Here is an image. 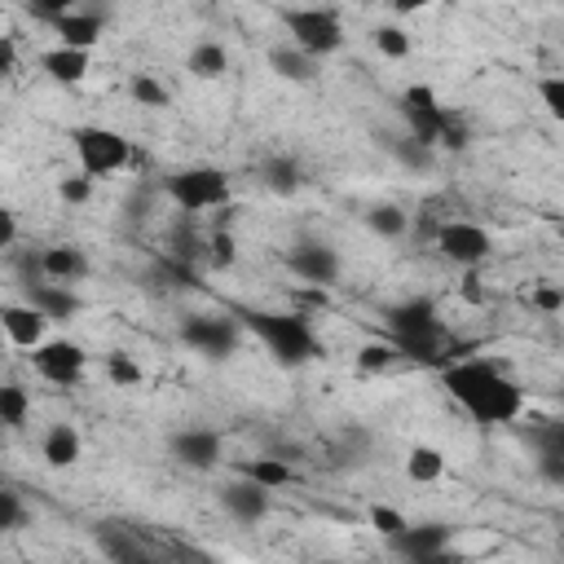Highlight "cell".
Returning a JSON list of instances; mask_svg holds the SVG:
<instances>
[{
	"mask_svg": "<svg viewBox=\"0 0 564 564\" xmlns=\"http://www.w3.org/2000/svg\"><path fill=\"white\" fill-rule=\"evenodd\" d=\"M22 524H26V507H22V498L13 489H4L0 494V533H13Z\"/></svg>",
	"mask_w": 564,
	"mask_h": 564,
	"instance_id": "obj_40",
	"label": "cell"
},
{
	"mask_svg": "<svg viewBox=\"0 0 564 564\" xmlns=\"http://www.w3.org/2000/svg\"><path fill=\"white\" fill-rule=\"evenodd\" d=\"M441 388L480 423V427H498V423H516L524 410V392L516 379H507L494 361L485 357H467L441 370Z\"/></svg>",
	"mask_w": 564,
	"mask_h": 564,
	"instance_id": "obj_1",
	"label": "cell"
},
{
	"mask_svg": "<svg viewBox=\"0 0 564 564\" xmlns=\"http://www.w3.org/2000/svg\"><path fill=\"white\" fill-rule=\"evenodd\" d=\"M40 70L53 79V84H79L88 75V48H70V44H53L40 53Z\"/></svg>",
	"mask_w": 564,
	"mask_h": 564,
	"instance_id": "obj_19",
	"label": "cell"
},
{
	"mask_svg": "<svg viewBox=\"0 0 564 564\" xmlns=\"http://www.w3.org/2000/svg\"><path fill=\"white\" fill-rule=\"evenodd\" d=\"M269 494H273V489L256 485L251 476H238V480L220 485L216 498H220V507H225L229 520H238V524H260V520L269 516Z\"/></svg>",
	"mask_w": 564,
	"mask_h": 564,
	"instance_id": "obj_13",
	"label": "cell"
},
{
	"mask_svg": "<svg viewBox=\"0 0 564 564\" xmlns=\"http://www.w3.org/2000/svg\"><path fill=\"white\" fill-rule=\"evenodd\" d=\"M167 198H172L181 212H189V216L216 212V207L229 203V176H225L220 167H212V163L181 167V172L167 176Z\"/></svg>",
	"mask_w": 564,
	"mask_h": 564,
	"instance_id": "obj_4",
	"label": "cell"
},
{
	"mask_svg": "<svg viewBox=\"0 0 564 564\" xmlns=\"http://www.w3.org/2000/svg\"><path fill=\"white\" fill-rule=\"evenodd\" d=\"M26 295H31V304L44 313V317H53V322H66V317H75L79 308H84V300L70 291V282H31L26 286Z\"/></svg>",
	"mask_w": 564,
	"mask_h": 564,
	"instance_id": "obj_18",
	"label": "cell"
},
{
	"mask_svg": "<svg viewBox=\"0 0 564 564\" xmlns=\"http://www.w3.org/2000/svg\"><path fill=\"white\" fill-rule=\"evenodd\" d=\"M128 93H132L137 106H150V110H163V106H167V88H163L154 75H132V79H128Z\"/></svg>",
	"mask_w": 564,
	"mask_h": 564,
	"instance_id": "obj_31",
	"label": "cell"
},
{
	"mask_svg": "<svg viewBox=\"0 0 564 564\" xmlns=\"http://www.w3.org/2000/svg\"><path fill=\"white\" fill-rule=\"evenodd\" d=\"M31 366L40 379L57 383V388H75L84 379V366H88V352L75 344V339H44L31 348Z\"/></svg>",
	"mask_w": 564,
	"mask_h": 564,
	"instance_id": "obj_9",
	"label": "cell"
},
{
	"mask_svg": "<svg viewBox=\"0 0 564 564\" xmlns=\"http://www.w3.org/2000/svg\"><path fill=\"white\" fill-rule=\"evenodd\" d=\"M538 101L546 106L551 119L564 123V75H542V79H538Z\"/></svg>",
	"mask_w": 564,
	"mask_h": 564,
	"instance_id": "obj_36",
	"label": "cell"
},
{
	"mask_svg": "<svg viewBox=\"0 0 564 564\" xmlns=\"http://www.w3.org/2000/svg\"><path fill=\"white\" fill-rule=\"evenodd\" d=\"M317 62H322V57L304 53V48L291 44V40L269 48V70H273L278 79H286V84H308V79H317Z\"/></svg>",
	"mask_w": 564,
	"mask_h": 564,
	"instance_id": "obj_20",
	"label": "cell"
},
{
	"mask_svg": "<svg viewBox=\"0 0 564 564\" xmlns=\"http://www.w3.org/2000/svg\"><path fill=\"white\" fill-rule=\"evenodd\" d=\"M375 48H379L383 57H392V62L410 57V35H405V26H375Z\"/></svg>",
	"mask_w": 564,
	"mask_h": 564,
	"instance_id": "obj_34",
	"label": "cell"
},
{
	"mask_svg": "<svg viewBox=\"0 0 564 564\" xmlns=\"http://www.w3.org/2000/svg\"><path fill=\"white\" fill-rule=\"evenodd\" d=\"M238 476H251V480H256V485H264V489H282V485H291V480H295V471H291V463H286L282 454L247 458V463H238Z\"/></svg>",
	"mask_w": 564,
	"mask_h": 564,
	"instance_id": "obj_23",
	"label": "cell"
},
{
	"mask_svg": "<svg viewBox=\"0 0 564 564\" xmlns=\"http://www.w3.org/2000/svg\"><path fill=\"white\" fill-rule=\"evenodd\" d=\"M53 35L57 44H70V48H93L101 40V13H88V9H70L53 22Z\"/></svg>",
	"mask_w": 564,
	"mask_h": 564,
	"instance_id": "obj_21",
	"label": "cell"
},
{
	"mask_svg": "<svg viewBox=\"0 0 564 564\" xmlns=\"http://www.w3.org/2000/svg\"><path fill=\"white\" fill-rule=\"evenodd\" d=\"M436 251H441L449 264H458V269H476V264L494 251V238H489V229L476 225V220H445V225L436 229Z\"/></svg>",
	"mask_w": 564,
	"mask_h": 564,
	"instance_id": "obj_8",
	"label": "cell"
},
{
	"mask_svg": "<svg viewBox=\"0 0 564 564\" xmlns=\"http://www.w3.org/2000/svg\"><path fill=\"white\" fill-rule=\"evenodd\" d=\"M286 269L300 278V282H308V286H335L339 282V251L330 247V242H322V238H300V242H291V251H286Z\"/></svg>",
	"mask_w": 564,
	"mask_h": 564,
	"instance_id": "obj_10",
	"label": "cell"
},
{
	"mask_svg": "<svg viewBox=\"0 0 564 564\" xmlns=\"http://www.w3.org/2000/svg\"><path fill=\"white\" fill-rule=\"evenodd\" d=\"M388 546L401 555V560H414V564H427V560H441L449 551V529L427 520V524H405L397 538H388Z\"/></svg>",
	"mask_w": 564,
	"mask_h": 564,
	"instance_id": "obj_14",
	"label": "cell"
},
{
	"mask_svg": "<svg viewBox=\"0 0 564 564\" xmlns=\"http://www.w3.org/2000/svg\"><path fill=\"white\" fill-rule=\"evenodd\" d=\"M13 242H18V216L0 212V247H13Z\"/></svg>",
	"mask_w": 564,
	"mask_h": 564,
	"instance_id": "obj_44",
	"label": "cell"
},
{
	"mask_svg": "<svg viewBox=\"0 0 564 564\" xmlns=\"http://www.w3.org/2000/svg\"><path fill=\"white\" fill-rule=\"evenodd\" d=\"M0 70H4V75H13V70H18V44H13V35H4V40H0Z\"/></svg>",
	"mask_w": 564,
	"mask_h": 564,
	"instance_id": "obj_43",
	"label": "cell"
},
{
	"mask_svg": "<svg viewBox=\"0 0 564 564\" xmlns=\"http://www.w3.org/2000/svg\"><path fill=\"white\" fill-rule=\"evenodd\" d=\"M57 198H62V203H70V207L88 203V198H93V176H88V172L62 176V181H57Z\"/></svg>",
	"mask_w": 564,
	"mask_h": 564,
	"instance_id": "obj_38",
	"label": "cell"
},
{
	"mask_svg": "<svg viewBox=\"0 0 564 564\" xmlns=\"http://www.w3.org/2000/svg\"><path fill=\"white\" fill-rule=\"evenodd\" d=\"M70 145H75V163H79V172H88L93 181L119 172V167L132 159L128 137L115 132V128H101V123H79V128L70 132Z\"/></svg>",
	"mask_w": 564,
	"mask_h": 564,
	"instance_id": "obj_6",
	"label": "cell"
},
{
	"mask_svg": "<svg viewBox=\"0 0 564 564\" xmlns=\"http://www.w3.org/2000/svg\"><path fill=\"white\" fill-rule=\"evenodd\" d=\"M560 242H564V225H560Z\"/></svg>",
	"mask_w": 564,
	"mask_h": 564,
	"instance_id": "obj_46",
	"label": "cell"
},
{
	"mask_svg": "<svg viewBox=\"0 0 564 564\" xmlns=\"http://www.w3.org/2000/svg\"><path fill=\"white\" fill-rule=\"evenodd\" d=\"M48 322H53V317H44L31 300H26V304H0V326H4V335H9L13 348H35V344H44V339H48Z\"/></svg>",
	"mask_w": 564,
	"mask_h": 564,
	"instance_id": "obj_16",
	"label": "cell"
},
{
	"mask_svg": "<svg viewBox=\"0 0 564 564\" xmlns=\"http://www.w3.org/2000/svg\"><path fill=\"white\" fill-rule=\"evenodd\" d=\"M40 454H44V463L48 467H75L79 463V454H84V441H79V432L70 427V423H53L48 432H44V445H40Z\"/></svg>",
	"mask_w": 564,
	"mask_h": 564,
	"instance_id": "obj_22",
	"label": "cell"
},
{
	"mask_svg": "<svg viewBox=\"0 0 564 564\" xmlns=\"http://www.w3.org/2000/svg\"><path fill=\"white\" fill-rule=\"evenodd\" d=\"M383 145H388V154H392L401 167H414V172H427V167H432V145H423V141L410 137V132H405V137H388Z\"/></svg>",
	"mask_w": 564,
	"mask_h": 564,
	"instance_id": "obj_26",
	"label": "cell"
},
{
	"mask_svg": "<svg viewBox=\"0 0 564 564\" xmlns=\"http://www.w3.org/2000/svg\"><path fill=\"white\" fill-rule=\"evenodd\" d=\"M26 9H31V13L40 18V22H48V26H53V22L62 18V13L79 9V0H26Z\"/></svg>",
	"mask_w": 564,
	"mask_h": 564,
	"instance_id": "obj_41",
	"label": "cell"
},
{
	"mask_svg": "<svg viewBox=\"0 0 564 564\" xmlns=\"http://www.w3.org/2000/svg\"><path fill=\"white\" fill-rule=\"evenodd\" d=\"M366 229L379 234V238H401V234L410 229V216H405L397 203H379V207L366 212Z\"/></svg>",
	"mask_w": 564,
	"mask_h": 564,
	"instance_id": "obj_27",
	"label": "cell"
},
{
	"mask_svg": "<svg viewBox=\"0 0 564 564\" xmlns=\"http://www.w3.org/2000/svg\"><path fill=\"white\" fill-rule=\"evenodd\" d=\"M405 524H410V520H405L397 507H388V502H375V507H370V529H375L379 538H397Z\"/></svg>",
	"mask_w": 564,
	"mask_h": 564,
	"instance_id": "obj_37",
	"label": "cell"
},
{
	"mask_svg": "<svg viewBox=\"0 0 564 564\" xmlns=\"http://www.w3.org/2000/svg\"><path fill=\"white\" fill-rule=\"evenodd\" d=\"M106 379H110L115 388H137L145 375H141V366H137L128 352H106Z\"/></svg>",
	"mask_w": 564,
	"mask_h": 564,
	"instance_id": "obj_33",
	"label": "cell"
},
{
	"mask_svg": "<svg viewBox=\"0 0 564 564\" xmlns=\"http://www.w3.org/2000/svg\"><path fill=\"white\" fill-rule=\"evenodd\" d=\"M388 4H392L397 13H419V9H427L432 0H388Z\"/></svg>",
	"mask_w": 564,
	"mask_h": 564,
	"instance_id": "obj_45",
	"label": "cell"
},
{
	"mask_svg": "<svg viewBox=\"0 0 564 564\" xmlns=\"http://www.w3.org/2000/svg\"><path fill=\"white\" fill-rule=\"evenodd\" d=\"M207 256H212V264H216V269H229V264H234V256H238L234 234H229V229H212V234H207Z\"/></svg>",
	"mask_w": 564,
	"mask_h": 564,
	"instance_id": "obj_39",
	"label": "cell"
},
{
	"mask_svg": "<svg viewBox=\"0 0 564 564\" xmlns=\"http://www.w3.org/2000/svg\"><path fill=\"white\" fill-rule=\"evenodd\" d=\"M242 330H251L264 352L278 366H304L313 357H322V339L313 335V326L304 322V313H269V308H242L238 313Z\"/></svg>",
	"mask_w": 564,
	"mask_h": 564,
	"instance_id": "obj_2",
	"label": "cell"
},
{
	"mask_svg": "<svg viewBox=\"0 0 564 564\" xmlns=\"http://www.w3.org/2000/svg\"><path fill=\"white\" fill-rule=\"evenodd\" d=\"M397 106H401V119H405L410 137H419L423 145L436 150L441 145V123H445V106L436 101V93L427 84H410Z\"/></svg>",
	"mask_w": 564,
	"mask_h": 564,
	"instance_id": "obj_11",
	"label": "cell"
},
{
	"mask_svg": "<svg viewBox=\"0 0 564 564\" xmlns=\"http://www.w3.org/2000/svg\"><path fill=\"white\" fill-rule=\"evenodd\" d=\"M529 449L538 463V476L551 485H564V419H546L529 427Z\"/></svg>",
	"mask_w": 564,
	"mask_h": 564,
	"instance_id": "obj_15",
	"label": "cell"
},
{
	"mask_svg": "<svg viewBox=\"0 0 564 564\" xmlns=\"http://www.w3.org/2000/svg\"><path fill=\"white\" fill-rule=\"evenodd\" d=\"M282 26L291 35V44H300L313 57H330L344 48V22L335 9H317V4H300V9H282Z\"/></svg>",
	"mask_w": 564,
	"mask_h": 564,
	"instance_id": "obj_5",
	"label": "cell"
},
{
	"mask_svg": "<svg viewBox=\"0 0 564 564\" xmlns=\"http://www.w3.org/2000/svg\"><path fill=\"white\" fill-rule=\"evenodd\" d=\"M405 476H410L414 485L441 480V476H445V454H441L436 445H414V449L405 454Z\"/></svg>",
	"mask_w": 564,
	"mask_h": 564,
	"instance_id": "obj_25",
	"label": "cell"
},
{
	"mask_svg": "<svg viewBox=\"0 0 564 564\" xmlns=\"http://www.w3.org/2000/svg\"><path fill=\"white\" fill-rule=\"evenodd\" d=\"M397 361H401V352H397L392 339L361 344V352H357V366H361V370H388V366H397Z\"/></svg>",
	"mask_w": 564,
	"mask_h": 564,
	"instance_id": "obj_32",
	"label": "cell"
},
{
	"mask_svg": "<svg viewBox=\"0 0 564 564\" xmlns=\"http://www.w3.org/2000/svg\"><path fill=\"white\" fill-rule=\"evenodd\" d=\"M26 414H31V397H26L18 383H4V388H0V423H4L9 432H18V427L26 423Z\"/></svg>",
	"mask_w": 564,
	"mask_h": 564,
	"instance_id": "obj_28",
	"label": "cell"
},
{
	"mask_svg": "<svg viewBox=\"0 0 564 564\" xmlns=\"http://www.w3.org/2000/svg\"><path fill=\"white\" fill-rule=\"evenodd\" d=\"M529 304H533V308H542V313H560V308H564V291H560V286H546V282H542V286H533Z\"/></svg>",
	"mask_w": 564,
	"mask_h": 564,
	"instance_id": "obj_42",
	"label": "cell"
},
{
	"mask_svg": "<svg viewBox=\"0 0 564 564\" xmlns=\"http://www.w3.org/2000/svg\"><path fill=\"white\" fill-rule=\"evenodd\" d=\"M383 326H388V339L397 344V352L405 361H436L441 357V313H436V300L432 295H410V300H397L383 308Z\"/></svg>",
	"mask_w": 564,
	"mask_h": 564,
	"instance_id": "obj_3",
	"label": "cell"
},
{
	"mask_svg": "<svg viewBox=\"0 0 564 564\" xmlns=\"http://www.w3.org/2000/svg\"><path fill=\"white\" fill-rule=\"evenodd\" d=\"M264 185H269L273 194H295V189H300V167H295L291 159H269V163H264Z\"/></svg>",
	"mask_w": 564,
	"mask_h": 564,
	"instance_id": "obj_30",
	"label": "cell"
},
{
	"mask_svg": "<svg viewBox=\"0 0 564 564\" xmlns=\"http://www.w3.org/2000/svg\"><path fill=\"white\" fill-rule=\"evenodd\" d=\"M97 546L106 551V560H119V564H137V560H145L141 542H132V538L119 533V529H101V533H97Z\"/></svg>",
	"mask_w": 564,
	"mask_h": 564,
	"instance_id": "obj_29",
	"label": "cell"
},
{
	"mask_svg": "<svg viewBox=\"0 0 564 564\" xmlns=\"http://www.w3.org/2000/svg\"><path fill=\"white\" fill-rule=\"evenodd\" d=\"M167 449H172V458L181 463V467H189V471H212L216 463H220V432H212V427H181L172 441H167Z\"/></svg>",
	"mask_w": 564,
	"mask_h": 564,
	"instance_id": "obj_12",
	"label": "cell"
},
{
	"mask_svg": "<svg viewBox=\"0 0 564 564\" xmlns=\"http://www.w3.org/2000/svg\"><path fill=\"white\" fill-rule=\"evenodd\" d=\"M471 145V128L458 110H445V123H441V150H467Z\"/></svg>",
	"mask_w": 564,
	"mask_h": 564,
	"instance_id": "obj_35",
	"label": "cell"
},
{
	"mask_svg": "<svg viewBox=\"0 0 564 564\" xmlns=\"http://www.w3.org/2000/svg\"><path fill=\"white\" fill-rule=\"evenodd\" d=\"M181 344L207 361H225L238 352L242 344V322L234 317H216V313H189L181 322Z\"/></svg>",
	"mask_w": 564,
	"mask_h": 564,
	"instance_id": "obj_7",
	"label": "cell"
},
{
	"mask_svg": "<svg viewBox=\"0 0 564 564\" xmlns=\"http://www.w3.org/2000/svg\"><path fill=\"white\" fill-rule=\"evenodd\" d=\"M40 264H44V278H53V282H84L88 273H93V264H88V251L84 247H70V242H57V247H44L40 251Z\"/></svg>",
	"mask_w": 564,
	"mask_h": 564,
	"instance_id": "obj_17",
	"label": "cell"
},
{
	"mask_svg": "<svg viewBox=\"0 0 564 564\" xmlns=\"http://www.w3.org/2000/svg\"><path fill=\"white\" fill-rule=\"evenodd\" d=\"M185 70H189L194 79H220V75L229 70V53H225V44H216V40H198V44L189 48V57H185Z\"/></svg>",
	"mask_w": 564,
	"mask_h": 564,
	"instance_id": "obj_24",
	"label": "cell"
}]
</instances>
